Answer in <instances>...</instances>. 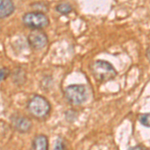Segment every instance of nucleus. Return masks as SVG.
Here are the masks:
<instances>
[{"label": "nucleus", "instance_id": "f8f14e48", "mask_svg": "<svg viewBox=\"0 0 150 150\" xmlns=\"http://www.w3.org/2000/svg\"><path fill=\"white\" fill-rule=\"evenodd\" d=\"M139 120H140V123H141L143 126L150 128V112L142 114L141 116H140Z\"/></svg>", "mask_w": 150, "mask_h": 150}, {"label": "nucleus", "instance_id": "423d86ee", "mask_svg": "<svg viewBox=\"0 0 150 150\" xmlns=\"http://www.w3.org/2000/svg\"><path fill=\"white\" fill-rule=\"evenodd\" d=\"M11 126L14 128V130L20 133H26L31 129L32 123L28 117L23 115L15 114L12 115L10 118Z\"/></svg>", "mask_w": 150, "mask_h": 150}, {"label": "nucleus", "instance_id": "2eb2a0df", "mask_svg": "<svg viewBox=\"0 0 150 150\" xmlns=\"http://www.w3.org/2000/svg\"><path fill=\"white\" fill-rule=\"evenodd\" d=\"M146 57H147V59L150 61V46L147 48V50H146Z\"/></svg>", "mask_w": 150, "mask_h": 150}, {"label": "nucleus", "instance_id": "4468645a", "mask_svg": "<svg viewBox=\"0 0 150 150\" xmlns=\"http://www.w3.org/2000/svg\"><path fill=\"white\" fill-rule=\"evenodd\" d=\"M128 150H149V149L146 146H144V145H136L134 147H130Z\"/></svg>", "mask_w": 150, "mask_h": 150}, {"label": "nucleus", "instance_id": "6e6552de", "mask_svg": "<svg viewBox=\"0 0 150 150\" xmlns=\"http://www.w3.org/2000/svg\"><path fill=\"white\" fill-rule=\"evenodd\" d=\"M48 138L43 134L36 135L32 141L31 150H48Z\"/></svg>", "mask_w": 150, "mask_h": 150}, {"label": "nucleus", "instance_id": "1a4fd4ad", "mask_svg": "<svg viewBox=\"0 0 150 150\" xmlns=\"http://www.w3.org/2000/svg\"><path fill=\"white\" fill-rule=\"evenodd\" d=\"M26 79L25 72L23 71L21 68H18L15 72L13 73V82H15L16 84H23L24 81Z\"/></svg>", "mask_w": 150, "mask_h": 150}, {"label": "nucleus", "instance_id": "9b49d317", "mask_svg": "<svg viewBox=\"0 0 150 150\" xmlns=\"http://www.w3.org/2000/svg\"><path fill=\"white\" fill-rule=\"evenodd\" d=\"M53 150H67V145L65 140L61 138V137H58L56 141H55L54 149Z\"/></svg>", "mask_w": 150, "mask_h": 150}, {"label": "nucleus", "instance_id": "39448f33", "mask_svg": "<svg viewBox=\"0 0 150 150\" xmlns=\"http://www.w3.org/2000/svg\"><path fill=\"white\" fill-rule=\"evenodd\" d=\"M28 43L33 49L39 50L42 49L43 47L46 46L48 42V37L43 31L40 30H34L30 32V34L27 37Z\"/></svg>", "mask_w": 150, "mask_h": 150}, {"label": "nucleus", "instance_id": "f03ea898", "mask_svg": "<svg viewBox=\"0 0 150 150\" xmlns=\"http://www.w3.org/2000/svg\"><path fill=\"white\" fill-rule=\"evenodd\" d=\"M27 109L36 119L44 120L50 114L51 105L45 97L41 95H34L28 101Z\"/></svg>", "mask_w": 150, "mask_h": 150}, {"label": "nucleus", "instance_id": "7ed1b4c3", "mask_svg": "<svg viewBox=\"0 0 150 150\" xmlns=\"http://www.w3.org/2000/svg\"><path fill=\"white\" fill-rule=\"evenodd\" d=\"M64 96L72 105H80L85 102L88 97L87 87L83 84H71L65 88Z\"/></svg>", "mask_w": 150, "mask_h": 150}, {"label": "nucleus", "instance_id": "0eeeda50", "mask_svg": "<svg viewBox=\"0 0 150 150\" xmlns=\"http://www.w3.org/2000/svg\"><path fill=\"white\" fill-rule=\"evenodd\" d=\"M15 11V5L10 0H0V19L10 16Z\"/></svg>", "mask_w": 150, "mask_h": 150}, {"label": "nucleus", "instance_id": "f257e3e1", "mask_svg": "<svg viewBox=\"0 0 150 150\" xmlns=\"http://www.w3.org/2000/svg\"><path fill=\"white\" fill-rule=\"evenodd\" d=\"M90 71L96 81L105 83L117 76V71L110 62L106 60H94L90 64Z\"/></svg>", "mask_w": 150, "mask_h": 150}, {"label": "nucleus", "instance_id": "9d476101", "mask_svg": "<svg viewBox=\"0 0 150 150\" xmlns=\"http://www.w3.org/2000/svg\"><path fill=\"white\" fill-rule=\"evenodd\" d=\"M55 10L62 15H67L72 11V6L69 3H59L55 6Z\"/></svg>", "mask_w": 150, "mask_h": 150}, {"label": "nucleus", "instance_id": "ddd939ff", "mask_svg": "<svg viewBox=\"0 0 150 150\" xmlns=\"http://www.w3.org/2000/svg\"><path fill=\"white\" fill-rule=\"evenodd\" d=\"M10 74V71H9L8 68H5V67H3V68L0 69V82L2 80H4L5 78H7V76Z\"/></svg>", "mask_w": 150, "mask_h": 150}, {"label": "nucleus", "instance_id": "20e7f679", "mask_svg": "<svg viewBox=\"0 0 150 150\" xmlns=\"http://www.w3.org/2000/svg\"><path fill=\"white\" fill-rule=\"evenodd\" d=\"M22 22L26 27L40 30L49 25V19L47 15L41 11H31L23 15Z\"/></svg>", "mask_w": 150, "mask_h": 150}]
</instances>
